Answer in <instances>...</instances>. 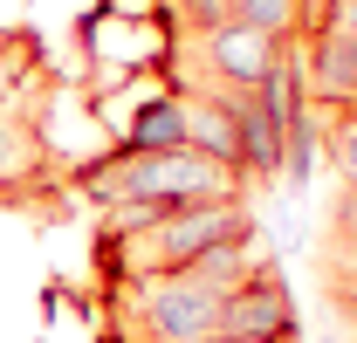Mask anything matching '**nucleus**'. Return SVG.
Listing matches in <instances>:
<instances>
[{
	"label": "nucleus",
	"instance_id": "obj_5",
	"mask_svg": "<svg viewBox=\"0 0 357 343\" xmlns=\"http://www.w3.org/2000/svg\"><path fill=\"white\" fill-rule=\"evenodd\" d=\"M303 42V89L310 103H330V110H357V42L344 21H323Z\"/></svg>",
	"mask_w": 357,
	"mask_h": 343
},
{
	"label": "nucleus",
	"instance_id": "obj_2",
	"mask_svg": "<svg viewBox=\"0 0 357 343\" xmlns=\"http://www.w3.org/2000/svg\"><path fill=\"white\" fill-rule=\"evenodd\" d=\"M137 343H213L220 323V289H206L199 275H137L124 289Z\"/></svg>",
	"mask_w": 357,
	"mask_h": 343
},
{
	"label": "nucleus",
	"instance_id": "obj_8",
	"mask_svg": "<svg viewBox=\"0 0 357 343\" xmlns=\"http://www.w3.org/2000/svg\"><path fill=\"white\" fill-rule=\"evenodd\" d=\"M316 151H323L316 117H310V110L289 117V124H282V185H289V199H303V192L316 185Z\"/></svg>",
	"mask_w": 357,
	"mask_h": 343
},
{
	"label": "nucleus",
	"instance_id": "obj_10",
	"mask_svg": "<svg viewBox=\"0 0 357 343\" xmlns=\"http://www.w3.org/2000/svg\"><path fill=\"white\" fill-rule=\"evenodd\" d=\"M330 165L357 192V110H330Z\"/></svg>",
	"mask_w": 357,
	"mask_h": 343
},
{
	"label": "nucleus",
	"instance_id": "obj_12",
	"mask_svg": "<svg viewBox=\"0 0 357 343\" xmlns=\"http://www.w3.org/2000/svg\"><path fill=\"white\" fill-rule=\"evenodd\" d=\"M337 21L351 28V42H357V0H337Z\"/></svg>",
	"mask_w": 357,
	"mask_h": 343
},
{
	"label": "nucleus",
	"instance_id": "obj_11",
	"mask_svg": "<svg viewBox=\"0 0 357 343\" xmlns=\"http://www.w3.org/2000/svg\"><path fill=\"white\" fill-rule=\"evenodd\" d=\"M178 21L192 28V35H213V28H234V0H172Z\"/></svg>",
	"mask_w": 357,
	"mask_h": 343
},
{
	"label": "nucleus",
	"instance_id": "obj_9",
	"mask_svg": "<svg viewBox=\"0 0 357 343\" xmlns=\"http://www.w3.org/2000/svg\"><path fill=\"white\" fill-rule=\"evenodd\" d=\"M234 21L261 35H296V0H234Z\"/></svg>",
	"mask_w": 357,
	"mask_h": 343
},
{
	"label": "nucleus",
	"instance_id": "obj_1",
	"mask_svg": "<svg viewBox=\"0 0 357 343\" xmlns=\"http://www.w3.org/2000/svg\"><path fill=\"white\" fill-rule=\"evenodd\" d=\"M69 185L83 192L89 206L117 213V206H144V213H172V206H206V199H248L241 172L213 165L199 151H103L89 165L69 172Z\"/></svg>",
	"mask_w": 357,
	"mask_h": 343
},
{
	"label": "nucleus",
	"instance_id": "obj_6",
	"mask_svg": "<svg viewBox=\"0 0 357 343\" xmlns=\"http://www.w3.org/2000/svg\"><path fill=\"white\" fill-rule=\"evenodd\" d=\"M178 144H185V96L178 89L137 103L131 124L117 130V151H178Z\"/></svg>",
	"mask_w": 357,
	"mask_h": 343
},
{
	"label": "nucleus",
	"instance_id": "obj_4",
	"mask_svg": "<svg viewBox=\"0 0 357 343\" xmlns=\"http://www.w3.org/2000/svg\"><path fill=\"white\" fill-rule=\"evenodd\" d=\"M275 42L282 35H261V28H213L199 35V76H185L178 96H199V89H255L275 62Z\"/></svg>",
	"mask_w": 357,
	"mask_h": 343
},
{
	"label": "nucleus",
	"instance_id": "obj_7",
	"mask_svg": "<svg viewBox=\"0 0 357 343\" xmlns=\"http://www.w3.org/2000/svg\"><path fill=\"white\" fill-rule=\"evenodd\" d=\"M35 178H48L42 137H35V130L0 103V192H21V185H35Z\"/></svg>",
	"mask_w": 357,
	"mask_h": 343
},
{
	"label": "nucleus",
	"instance_id": "obj_3",
	"mask_svg": "<svg viewBox=\"0 0 357 343\" xmlns=\"http://www.w3.org/2000/svg\"><path fill=\"white\" fill-rule=\"evenodd\" d=\"M213 343H303V309L289 296V275L275 254H261L234 289H220Z\"/></svg>",
	"mask_w": 357,
	"mask_h": 343
}]
</instances>
